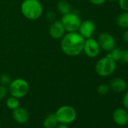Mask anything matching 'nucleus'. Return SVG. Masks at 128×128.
Listing matches in <instances>:
<instances>
[{
  "mask_svg": "<svg viewBox=\"0 0 128 128\" xmlns=\"http://www.w3.org/2000/svg\"><path fill=\"white\" fill-rule=\"evenodd\" d=\"M85 38L78 32H66L60 39L62 51L69 56H76L83 52Z\"/></svg>",
  "mask_w": 128,
  "mask_h": 128,
  "instance_id": "obj_1",
  "label": "nucleus"
},
{
  "mask_svg": "<svg viewBox=\"0 0 128 128\" xmlns=\"http://www.w3.org/2000/svg\"><path fill=\"white\" fill-rule=\"evenodd\" d=\"M43 6L39 0H24L20 6L22 15L30 20H36L43 14Z\"/></svg>",
  "mask_w": 128,
  "mask_h": 128,
  "instance_id": "obj_2",
  "label": "nucleus"
},
{
  "mask_svg": "<svg viewBox=\"0 0 128 128\" xmlns=\"http://www.w3.org/2000/svg\"><path fill=\"white\" fill-rule=\"evenodd\" d=\"M116 70V61H114L109 54L100 59L95 66V70L98 76L101 77H108L112 75Z\"/></svg>",
  "mask_w": 128,
  "mask_h": 128,
  "instance_id": "obj_3",
  "label": "nucleus"
},
{
  "mask_svg": "<svg viewBox=\"0 0 128 128\" xmlns=\"http://www.w3.org/2000/svg\"><path fill=\"white\" fill-rule=\"evenodd\" d=\"M8 90L11 96L20 99L27 95L30 90V84L26 80L18 78L12 80L8 86Z\"/></svg>",
  "mask_w": 128,
  "mask_h": 128,
  "instance_id": "obj_4",
  "label": "nucleus"
},
{
  "mask_svg": "<svg viewBox=\"0 0 128 128\" xmlns=\"http://www.w3.org/2000/svg\"><path fill=\"white\" fill-rule=\"evenodd\" d=\"M54 114L58 123L64 124H69L72 123L77 117L76 108L71 106H60Z\"/></svg>",
  "mask_w": 128,
  "mask_h": 128,
  "instance_id": "obj_5",
  "label": "nucleus"
},
{
  "mask_svg": "<svg viewBox=\"0 0 128 128\" xmlns=\"http://www.w3.org/2000/svg\"><path fill=\"white\" fill-rule=\"evenodd\" d=\"M60 21L65 28L66 32H78L82 23V20L79 15L73 12H70L66 14L62 15Z\"/></svg>",
  "mask_w": 128,
  "mask_h": 128,
  "instance_id": "obj_6",
  "label": "nucleus"
},
{
  "mask_svg": "<svg viewBox=\"0 0 128 128\" xmlns=\"http://www.w3.org/2000/svg\"><path fill=\"white\" fill-rule=\"evenodd\" d=\"M100 50L101 48L96 39L92 37L85 39L83 48V52L87 56L90 58H95L100 54Z\"/></svg>",
  "mask_w": 128,
  "mask_h": 128,
  "instance_id": "obj_7",
  "label": "nucleus"
},
{
  "mask_svg": "<svg viewBox=\"0 0 128 128\" xmlns=\"http://www.w3.org/2000/svg\"><path fill=\"white\" fill-rule=\"evenodd\" d=\"M100 47L105 51L109 52L115 47V40L112 35L108 32H102L96 39Z\"/></svg>",
  "mask_w": 128,
  "mask_h": 128,
  "instance_id": "obj_8",
  "label": "nucleus"
},
{
  "mask_svg": "<svg viewBox=\"0 0 128 128\" xmlns=\"http://www.w3.org/2000/svg\"><path fill=\"white\" fill-rule=\"evenodd\" d=\"M48 32L52 38L55 40H59L63 37L66 32L61 21L55 20L50 23V25L48 28Z\"/></svg>",
  "mask_w": 128,
  "mask_h": 128,
  "instance_id": "obj_9",
  "label": "nucleus"
},
{
  "mask_svg": "<svg viewBox=\"0 0 128 128\" xmlns=\"http://www.w3.org/2000/svg\"><path fill=\"white\" fill-rule=\"evenodd\" d=\"M96 25L94 21L90 20H85L82 21L78 32L85 39L91 38L95 32Z\"/></svg>",
  "mask_w": 128,
  "mask_h": 128,
  "instance_id": "obj_10",
  "label": "nucleus"
},
{
  "mask_svg": "<svg viewBox=\"0 0 128 128\" xmlns=\"http://www.w3.org/2000/svg\"><path fill=\"white\" fill-rule=\"evenodd\" d=\"M114 122L118 126H126L128 124V112L126 108H118L112 114Z\"/></svg>",
  "mask_w": 128,
  "mask_h": 128,
  "instance_id": "obj_11",
  "label": "nucleus"
},
{
  "mask_svg": "<svg viewBox=\"0 0 128 128\" xmlns=\"http://www.w3.org/2000/svg\"><path fill=\"white\" fill-rule=\"evenodd\" d=\"M13 119L18 124H25L30 119L29 112L23 107H18L12 111Z\"/></svg>",
  "mask_w": 128,
  "mask_h": 128,
  "instance_id": "obj_12",
  "label": "nucleus"
},
{
  "mask_svg": "<svg viewBox=\"0 0 128 128\" xmlns=\"http://www.w3.org/2000/svg\"><path fill=\"white\" fill-rule=\"evenodd\" d=\"M109 88H110V90H113L114 92L121 93L126 90L127 88V84L124 79L121 78H114L111 82L109 84Z\"/></svg>",
  "mask_w": 128,
  "mask_h": 128,
  "instance_id": "obj_13",
  "label": "nucleus"
},
{
  "mask_svg": "<svg viewBox=\"0 0 128 128\" xmlns=\"http://www.w3.org/2000/svg\"><path fill=\"white\" fill-rule=\"evenodd\" d=\"M58 124L59 123L54 113L49 114L45 117V118L43 120L44 128H56Z\"/></svg>",
  "mask_w": 128,
  "mask_h": 128,
  "instance_id": "obj_14",
  "label": "nucleus"
},
{
  "mask_svg": "<svg viewBox=\"0 0 128 128\" xmlns=\"http://www.w3.org/2000/svg\"><path fill=\"white\" fill-rule=\"evenodd\" d=\"M56 9L58 12L62 15L66 14L70 12H72L71 6L66 0H60L56 5Z\"/></svg>",
  "mask_w": 128,
  "mask_h": 128,
  "instance_id": "obj_15",
  "label": "nucleus"
},
{
  "mask_svg": "<svg viewBox=\"0 0 128 128\" xmlns=\"http://www.w3.org/2000/svg\"><path fill=\"white\" fill-rule=\"evenodd\" d=\"M116 24L122 29H128V12L120 13L116 18Z\"/></svg>",
  "mask_w": 128,
  "mask_h": 128,
  "instance_id": "obj_16",
  "label": "nucleus"
},
{
  "mask_svg": "<svg viewBox=\"0 0 128 128\" xmlns=\"http://www.w3.org/2000/svg\"><path fill=\"white\" fill-rule=\"evenodd\" d=\"M6 106L11 110H14L20 106V101L18 98L11 96L6 100Z\"/></svg>",
  "mask_w": 128,
  "mask_h": 128,
  "instance_id": "obj_17",
  "label": "nucleus"
},
{
  "mask_svg": "<svg viewBox=\"0 0 128 128\" xmlns=\"http://www.w3.org/2000/svg\"><path fill=\"white\" fill-rule=\"evenodd\" d=\"M12 80V79L11 76L7 73H2L0 76V84H2V85L8 87L9 84L11 83Z\"/></svg>",
  "mask_w": 128,
  "mask_h": 128,
  "instance_id": "obj_18",
  "label": "nucleus"
},
{
  "mask_svg": "<svg viewBox=\"0 0 128 128\" xmlns=\"http://www.w3.org/2000/svg\"><path fill=\"white\" fill-rule=\"evenodd\" d=\"M110 91L109 85L106 84H101L97 87V93L100 95H106Z\"/></svg>",
  "mask_w": 128,
  "mask_h": 128,
  "instance_id": "obj_19",
  "label": "nucleus"
},
{
  "mask_svg": "<svg viewBox=\"0 0 128 128\" xmlns=\"http://www.w3.org/2000/svg\"><path fill=\"white\" fill-rule=\"evenodd\" d=\"M120 48H114L112 50L109 51V56L114 60V61H118L119 60V56H120Z\"/></svg>",
  "mask_w": 128,
  "mask_h": 128,
  "instance_id": "obj_20",
  "label": "nucleus"
},
{
  "mask_svg": "<svg viewBox=\"0 0 128 128\" xmlns=\"http://www.w3.org/2000/svg\"><path fill=\"white\" fill-rule=\"evenodd\" d=\"M122 63L128 64V50H120L119 60Z\"/></svg>",
  "mask_w": 128,
  "mask_h": 128,
  "instance_id": "obj_21",
  "label": "nucleus"
},
{
  "mask_svg": "<svg viewBox=\"0 0 128 128\" xmlns=\"http://www.w3.org/2000/svg\"><path fill=\"white\" fill-rule=\"evenodd\" d=\"M8 93V88L6 86L0 84V100L4 99Z\"/></svg>",
  "mask_w": 128,
  "mask_h": 128,
  "instance_id": "obj_22",
  "label": "nucleus"
},
{
  "mask_svg": "<svg viewBox=\"0 0 128 128\" xmlns=\"http://www.w3.org/2000/svg\"><path fill=\"white\" fill-rule=\"evenodd\" d=\"M118 3L124 12H128V0H118Z\"/></svg>",
  "mask_w": 128,
  "mask_h": 128,
  "instance_id": "obj_23",
  "label": "nucleus"
},
{
  "mask_svg": "<svg viewBox=\"0 0 128 128\" xmlns=\"http://www.w3.org/2000/svg\"><path fill=\"white\" fill-rule=\"evenodd\" d=\"M122 104H123L124 108H126V110H128V91L126 92V94H124V96L123 97Z\"/></svg>",
  "mask_w": 128,
  "mask_h": 128,
  "instance_id": "obj_24",
  "label": "nucleus"
},
{
  "mask_svg": "<svg viewBox=\"0 0 128 128\" xmlns=\"http://www.w3.org/2000/svg\"><path fill=\"white\" fill-rule=\"evenodd\" d=\"M46 18H47L48 20H50V22H52V21L55 20L56 15H55L54 12H48L46 14Z\"/></svg>",
  "mask_w": 128,
  "mask_h": 128,
  "instance_id": "obj_25",
  "label": "nucleus"
},
{
  "mask_svg": "<svg viewBox=\"0 0 128 128\" xmlns=\"http://www.w3.org/2000/svg\"><path fill=\"white\" fill-rule=\"evenodd\" d=\"M88 1L94 6H100L102 5L103 3H105V2L106 0H88Z\"/></svg>",
  "mask_w": 128,
  "mask_h": 128,
  "instance_id": "obj_26",
  "label": "nucleus"
},
{
  "mask_svg": "<svg viewBox=\"0 0 128 128\" xmlns=\"http://www.w3.org/2000/svg\"><path fill=\"white\" fill-rule=\"evenodd\" d=\"M122 38L123 40L128 43V29H126V30H125L124 32H123V35H122Z\"/></svg>",
  "mask_w": 128,
  "mask_h": 128,
  "instance_id": "obj_27",
  "label": "nucleus"
},
{
  "mask_svg": "<svg viewBox=\"0 0 128 128\" xmlns=\"http://www.w3.org/2000/svg\"><path fill=\"white\" fill-rule=\"evenodd\" d=\"M56 128H70L67 124H58Z\"/></svg>",
  "mask_w": 128,
  "mask_h": 128,
  "instance_id": "obj_28",
  "label": "nucleus"
},
{
  "mask_svg": "<svg viewBox=\"0 0 128 128\" xmlns=\"http://www.w3.org/2000/svg\"><path fill=\"white\" fill-rule=\"evenodd\" d=\"M108 1H110V2H115V1H118V0H108Z\"/></svg>",
  "mask_w": 128,
  "mask_h": 128,
  "instance_id": "obj_29",
  "label": "nucleus"
},
{
  "mask_svg": "<svg viewBox=\"0 0 128 128\" xmlns=\"http://www.w3.org/2000/svg\"><path fill=\"white\" fill-rule=\"evenodd\" d=\"M0 127H1V123H0Z\"/></svg>",
  "mask_w": 128,
  "mask_h": 128,
  "instance_id": "obj_30",
  "label": "nucleus"
}]
</instances>
